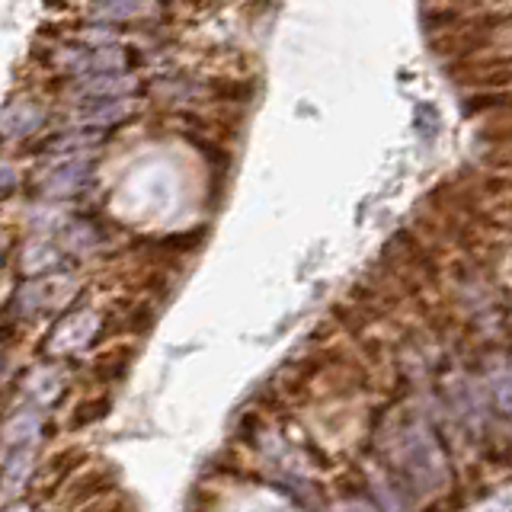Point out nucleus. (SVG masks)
Returning <instances> with one entry per match:
<instances>
[{"instance_id":"3","label":"nucleus","mask_w":512,"mask_h":512,"mask_svg":"<svg viewBox=\"0 0 512 512\" xmlns=\"http://www.w3.org/2000/svg\"><path fill=\"white\" fill-rule=\"evenodd\" d=\"M13 186H16L13 170H10V167H0V196H7V192H13Z\"/></svg>"},{"instance_id":"2","label":"nucleus","mask_w":512,"mask_h":512,"mask_svg":"<svg viewBox=\"0 0 512 512\" xmlns=\"http://www.w3.org/2000/svg\"><path fill=\"white\" fill-rule=\"evenodd\" d=\"M138 7H141V0H100V10L106 16H128Z\"/></svg>"},{"instance_id":"1","label":"nucleus","mask_w":512,"mask_h":512,"mask_svg":"<svg viewBox=\"0 0 512 512\" xmlns=\"http://www.w3.org/2000/svg\"><path fill=\"white\" fill-rule=\"evenodd\" d=\"M87 167H80V160H71V164L58 167V173L52 170V176H48V192H55V196H64V192H74L84 186L87 180Z\"/></svg>"}]
</instances>
